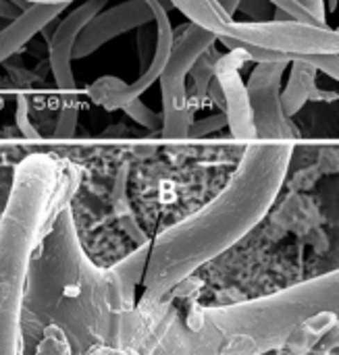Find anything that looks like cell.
<instances>
[{
    "instance_id": "ba28073f",
    "label": "cell",
    "mask_w": 339,
    "mask_h": 355,
    "mask_svg": "<svg viewBox=\"0 0 339 355\" xmlns=\"http://www.w3.org/2000/svg\"><path fill=\"white\" fill-rule=\"evenodd\" d=\"M290 62H261L246 83L258 141H294L298 137V129L281 108V81Z\"/></svg>"
},
{
    "instance_id": "5b68a950",
    "label": "cell",
    "mask_w": 339,
    "mask_h": 355,
    "mask_svg": "<svg viewBox=\"0 0 339 355\" xmlns=\"http://www.w3.org/2000/svg\"><path fill=\"white\" fill-rule=\"evenodd\" d=\"M217 35L198 27L183 25L179 33L173 37L169 60L160 73V89H163V137L165 139H185L188 127L192 123L190 102H188V85L185 79L196 64V60L213 48Z\"/></svg>"
},
{
    "instance_id": "44dd1931",
    "label": "cell",
    "mask_w": 339,
    "mask_h": 355,
    "mask_svg": "<svg viewBox=\"0 0 339 355\" xmlns=\"http://www.w3.org/2000/svg\"><path fill=\"white\" fill-rule=\"evenodd\" d=\"M267 2H271L275 8L288 12L294 21H300V23H317L313 19V15L306 8H302L296 0H267ZM317 25H321V23H317Z\"/></svg>"
},
{
    "instance_id": "83f0119b",
    "label": "cell",
    "mask_w": 339,
    "mask_h": 355,
    "mask_svg": "<svg viewBox=\"0 0 339 355\" xmlns=\"http://www.w3.org/2000/svg\"><path fill=\"white\" fill-rule=\"evenodd\" d=\"M327 2H329V10L333 12V10L338 8V0H327Z\"/></svg>"
},
{
    "instance_id": "8992f818",
    "label": "cell",
    "mask_w": 339,
    "mask_h": 355,
    "mask_svg": "<svg viewBox=\"0 0 339 355\" xmlns=\"http://www.w3.org/2000/svg\"><path fill=\"white\" fill-rule=\"evenodd\" d=\"M221 37L240 46L279 52L290 58L339 52L338 29L300 21H231Z\"/></svg>"
},
{
    "instance_id": "d4e9b609",
    "label": "cell",
    "mask_w": 339,
    "mask_h": 355,
    "mask_svg": "<svg viewBox=\"0 0 339 355\" xmlns=\"http://www.w3.org/2000/svg\"><path fill=\"white\" fill-rule=\"evenodd\" d=\"M88 355H142L133 349H115V347H96Z\"/></svg>"
},
{
    "instance_id": "e0dca14e",
    "label": "cell",
    "mask_w": 339,
    "mask_h": 355,
    "mask_svg": "<svg viewBox=\"0 0 339 355\" xmlns=\"http://www.w3.org/2000/svg\"><path fill=\"white\" fill-rule=\"evenodd\" d=\"M217 62V60H215ZM215 62L210 60V54L208 50L196 60V64L192 67L190 75L194 77V89L200 98H204L208 94V87H210V81L215 77Z\"/></svg>"
},
{
    "instance_id": "5bb4252c",
    "label": "cell",
    "mask_w": 339,
    "mask_h": 355,
    "mask_svg": "<svg viewBox=\"0 0 339 355\" xmlns=\"http://www.w3.org/2000/svg\"><path fill=\"white\" fill-rule=\"evenodd\" d=\"M169 2L177 10H181L190 19L192 25H198V27L210 31L217 37H221L225 27L233 21L219 6L217 0H169Z\"/></svg>"
},
{
    "instance_id": "30bf717a",
    "label": "cell",
    "mask_w": 339,
    "mask_h": 355,
    "mask_svg": "<svg viewBox=\"0 0 339 355\" xmlns=\"http://www.w3.org/2000/svg\"><path fill=\"white\" fill-rule=\"evenodd\" d=\"M154 23V10L148 0H127L108 10H100L77 35L73 58H85L110 40Z\"/></svg>"
},
{
    "instance_id": "d6986e66",
    "label": "cell",
    "mask_w": 339,
    "mask_h": 355,
    "mask_svg": "<svg viewBox=\"0 0 339 355\" xmlns=\"http://www.w3.org/2000/svg\"><path fill=\"white\" fill-rule=\"evenodd\" d=\"M225 127H227L225 112H217V114L204 116L200 121H192L190 127H188V137H204V135L215 133V131H221Z\"/></svg>"
},
{
    "instance_id": "7a4b0ae2",
    "label": "cell",
    "mask_w": 339,
    "mask_h": 355,
    "mask_svg": "<svg viewBox=\"0 0 339 355\" xmlns=\"http://www.w3.org/2000/svg\"><path fill=\"white\" fill-rule=\"evenodd\" d=\"M292 156L294 141L256 139L248 144L219 196L150 241L142 279L144 295L135 302L146 352L150 327L163 312L169 293L200 266L235 245L265 218L286 183Z\"/></svg>"
},
{
    "instance_id": "484cf974",
    "label": "cell",
    "mask_w": 339,
    "mask_h": 355,
    "mask_svg": "<svg viewBox=\"0 0 339 355\" xmlns=\"http://www.w3.org/2000/svg\"><path fill=\"white\" fill-rule=\"evenodd\" d=\"M217 2H219V6L233 19V15L238 12V6H240L242 0H217Z\"/></svg>"
},
{
    "instance_id": "cb8c5ba5",
    "label": "cell",
    "mask_w": 339,
    "mask_h": 355,
    "mask_svg": "<svg viewBox=\"0 0 339 355\" xmlns=\"http://www.w3.org/2000/svg\"><path fill=\"white\" fill-rule=\"evenodd\" d=\"M19 8L13 4V2H8V0H0V19L2 21H13L15 17H19Z\"/></svg>"
},
{
    "instance_id": "6da1fadb",
    "label": "cell",
    "mask_w": 339,
    "mask_h": 355,
    "mask_svg": "<svg viewBox=\"0 0 339 355\" xmlns=\"http://www.w3.org/2000/svg\"><path fill=\"white\" fill-rule=\"evenodd\" d=\"M133 310L113 268L102 270L90 260L71 208H63L29 264L19 318L21 355L135 349Z\"/></svg>"
},
{
    "instance_id": "8fae6325",
    "label": "cell",
    "mask_w": 339,
    "mask_h": 355,
    "mask_svg": "<svg viewBox=\"0 0 339 355\" xmlns=\"http://www.w3.org/2000/svg\"><path fill=\"white\" fill-rule=\"evenodd\" d=\"M106 0H83L75 10H71L54 29L50 37V56L48 64L54 77L58 92L63 94V102L75 100V75H73V46L79 31L104 8Z\"/></svg>"
},
{
    "instance_id": "2e32d148",
    "label": "cell",
    "mask_w": 339,
    "mask_h": 355,
    "mask_svg": "<svg viewBox=\"0 0 339 355\" xmlns=\"http://www.w3.org/2000/svg\"><path fill=\"white\" fill-rule=\"evenodd\" d=\"M77 121H79V104H77V100L63 102V106L58 110L56 127H54V137H58V139L73 137L75 129H77Z\"/></svg>"
},
{
    "instance_id": "603a6c76",
    "label": "cell",
    "mask_w": 339,
    "mask_h": 355,
    "mask_svg": "<svg viewBox=\"0 0 339 355\" xmlns=\"http://www.w3.org/2000/svg\"><path fill=\"white\" fill-rule=\"evenodd\" d=\"M269 4H271V2H267V0H242L238 8H242L246 15H250L254 21H263V15L267 12ZM271 6H273V4H271Z\"/></svg>"
},
{
    "instance_id": "52a82bcc",
    "label": "cell",
    "mask_w": 339,
    "mask_h": 355,
    "mask_svg": "<svg viewBox=\"0 0 339 355\" xmlns=\"http://www.w3.org/2000/svg\"><path fill=\"white\" fill-rule=\"evenodd\" d=\"M152 10H154V25H156V31H154V46H152V54H150V62H148V69L142 71V75L135 79V81H123L119 77H100L96 79L90 87H88V96L100 104L102 108L106 110H117V108H123L127 102L140 98L146 89H150L158 79H160V73L169 60V54H171V46H173V37H175V31H173V25H171V19H169V12L160 6L158 0H148Z\"/></svg>"
},
{
    "instance_id": "3957f363",
    "label": "cell",
    "mask_w": 339,
    "mask_h": 355,
    "mask_svg": "<svg viewBox=\"0 0 339 355\" xmlns=\"http://www.w3.org/2000/svg\"><path fill=\"white\" fill-rule=\"evenodd\" d=\"M338 272L233 306H190L169 300L150 327L146 355H263L288 345L304 327L338 316Z\"/></svg>"
},
{
    "instance_id": "7402d4cb",
    "label": "cell",
    "mask_w": 339,
    "mask_h": 355,
    "mask_svg": "<svg viewBox=\"0 0 339 355\" xmlns=\"http://www.w3.org/2000/svg\"><path fill=\"white\" fill-rule=\"evenodd\" d=\"M302 8H306L313 19L321 25H327V6H325V0H296Z\"/></svg>"
},
{
    "instance_id": "ffe728a7",
    "label": "cell",
    "mask_w": 339,
    "mask_h": 355,
    "mask_svg": "<svg viewBox=\"0 0 339 355\" xmlns=\"http://www.w3.org/2000/svg\"><path fill=\"white\" fill-rule=\"evenodd\" d=\"M294 58H300L304 62H308L311 67H315L317 71L329 75L333 81H338L339 77V56L338 52L333 54H308V56H294Z\"/></svg>"
},
{
    "instance_id": "4fadbf2b",
    "label": "cell",
    "mask_w": 339,
    "mask_h": 355,
    "mask_svg": "<svg viewBox=\"0 0 339 355\" xmlns=\"http://www.w3.org/2000/svg\"><path fill=\"white\" fill-rule=\"evenodd\" d=\"M292 73L286 89L281 92V108L288 119L298 114L302 106L317 94V69L300 58H292Z\"/></svg>"
},
{
    "instance_id": "4316f807",
    "label": "cell",
    "mask_w": 339,
    "mask_h": 355,
    "mask_svg": "<svg viewBox=\"0 0 339 355\" xmlns=\"http://www.w3.org/2000/svg\"><path fill=\"white\" fill-rule=\"evenodd\" d=\"M23 2H27L29 6H31V4H48V6H67V4H71V2H75V0H23Z\"/></svg>"
},
{
    "instance_id": "9a60e30c",
    "label": "cell",
    "mask_w": 339,
    "mask_h": 355,
    "mask_svg": "<svg viewBox=\"0 0 339 355\" xmlns=\"http://www.w3.org/2000/svg\"><path fill=\"white\" fill-rule=\"evenodd\" d=\"M121 110H123L129 119H133L138 125H142V127H146V129H150V131H160V125H163L160 114L154 112L152 108H148L140 98L127 102Z\"/></svg>"
},
{
    "instance_id": "ac0fdd59",
    "label": "cell",
    "mask_w": 339,
    "mask_h": 355,
    "mask_svg": "<svg viewBox=\"0 0 339 355\" xmlns=\"http://www.w3.org/2000/svg\"><path fill=\"white\" fill-rule=\"evenodd\" d=\"M15 123H17V129L21 131L23 137L27 139H40V131L35 129V125L31 123V116H29V100L21 94L17 98V108H15Z\"/></svg>"
},
{
    "instance_id": "277c9868",
    "label": "cell",
    "mask_w": 339,
    "mask_h": 355,
    "mask_svg": "<svg viewBox=\"0 0 339 355\" xmlns=\"http://www.w3.org/2000/svg\"><path fill=\"white\" fill-rule=\"evenodd\" d=\"M77 185V166L50 154H29L15 168L0 216V355H21L19 318L29 264Z\"/></svg>"
},
{
    "instance_id": "7c38bea8",
    "label": "cell",
    "mask_w": 339,
    "mask_h": 355,
    "mask_svg": "<svg viewBox=\"0 0 339 355\" xmlns=\"http://www.w3.org/2000/svg\"><path fill=\"white\" fill-rule=\"evenodd\" d=\"M65 6H48V4H31L29 8L21 10L19 17L8 21L0 29V64L17 54L35 33L44 31Z\"/></svg>"
},
{
    "instance_id": "9c48e42d",
    "label": "cell",
    "mask_w": 339,
    "mask_h": 355,
    "mask_svg": "<svg viewBox=\"0 0 339 355\" xmlns=\"http://www.w3.org/2000/svg\"><path fill=\"white\" fill-rule=\"evenodd\" d=\"M248 62H250V58L240 46L231 48L227 54L217 58L215 81H217L223 102H225L223 112L227 116V127H229L231 135L240 141L252 144V141H256V131H254L248 89L242 79V69Z\"/></svg>"
}]
</instances>
